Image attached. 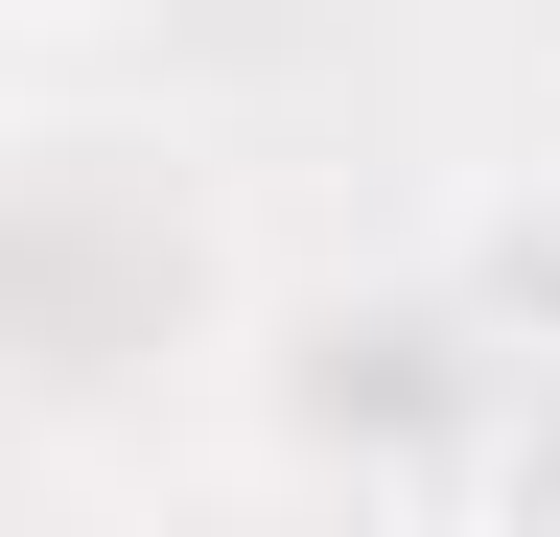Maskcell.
Segmentation results:
<instances>
[{"mask_svg":"<svg viewBox=\"0 0 560 537\" xmlns=\"http://www.w3.org/2000/svg\"><path fill=\"white\" fill-rule=\"evenodd\" d=\"M0 24H117V0H0Z\"/></svg>","mask_w":560,"mask_h":537,"instance_id":"cell-1","label":"cell"}]
</instances>
